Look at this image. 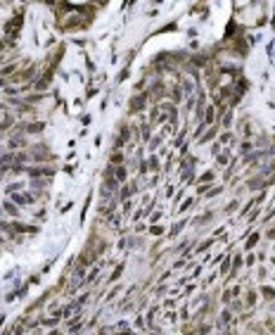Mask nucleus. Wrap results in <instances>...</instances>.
<instances>
[{
	"mask_svg": "<svg viewBox=\"0 0 275 335\" xmlns=\"http://www.w3.org/2000/svg\"><path fill=\"white\" fill-rule=\"evenodd\" d=\"M263 295H266V297H275V290H270V288H263Z\"/></svg>",
	"mask_w": 275,
	"mask_h": 335,
	"instance_id": "obj_1",
	"label": "nucleus"
},
{
	"mask_svg": "<svg viewBox=\"0 0 275 335\" xmlns=\"http://www.w3.org/2000/svg\"><path fill=\"white\" fill-rule=\"evenodd\" d=\"M251 245H256V235H251V238L247 240V247H251Z\"/></svg>",
	"mask_w": 275,
	"mask_h": 335,
	"instance_id": "obj_2",
	"label": "nucleus"
}]
</instances>
